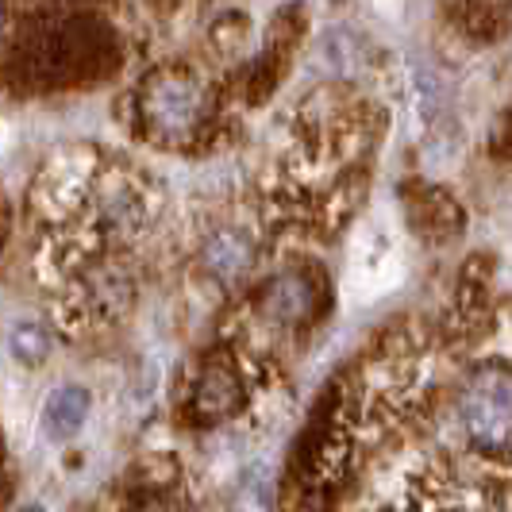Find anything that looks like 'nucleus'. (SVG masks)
Instances as JSON below:
<instances>
[{"instance_id": "obj_3", "label": "nucleus", "mask_w": 512, "mask_h": 512, "mask_svg": "<svg viewBox=\"0 0 512 512\" xmlns=\"http://www.w3.org/2000/svg\"><path fill=\"white\" fill-rule=\"evenodd\" d=\"M316 308V293L301 274H278L262 293V312L278 324H301Z\"/></svg>"}, {"instance_id": "obj_7", "label": "nucleus", "mask_w": 512, "mask_h": 512, "mask_svg": "<svg viewBox=\"0 0 512 512\" xmlns=\"http://www.w3.org/2000/svg\"><path fill=\"white\" fill-rule=\"evenodd\" d=\"M0 27H4V4H0Z\"/></svg>"}, {"instance_id": "obj_4", "label": "nucleus", "mask_w": 512, "mask_h": 512, "mask_svg": "<svg viewBox=\"0 0 512 512\" xmlns=\"http://www.w3.org/2000/svg\"><path fill=\"white\" fill-rule=\"evenodd\" d=\"M205 262L216 278H243L255 266V243L239 231H216L205 247Z\"/></svg>"}, {"instance_id": "obj_6", "label": "nucleus", "mask_w": 512, "mask_h": 512, "mask_svg": "<svg viewBox=\"0 0 512 512\" xmlns=\"http://www.w3.org/2000/svg\"><path fill=\"white\" fill-rule=\"evenodd\" d=\"M51 347H54L51 328L43 320H35V316L16 320L12 332H8V355H12V362H20V366H43V362L51 359Z\"/></svg>"}, {"instance_id": "obj_1", "label": "nucleus", "mask_w": 512, "mask_h": 512, "mask_svg": "<svg viewBox=\"0 0 512 512\" xmlns=\"http://www.w3.org/2000/svg\"><path fill=\"white\" fill-rule=\"evenodd\" d=\"M201 108H205V93L189 77H162L147 93V120L162 135H185L201 120Z\"/></svg>"}, {"instance_id": "obj_5", "label": "nucleus", "mask_w": 512, "mask_h": 512, "mask_svg": "<svg viewBox=\"0 0 512 512\" xmlns=\"http://www.w3.org/2000/svg\"><path fill=\"white\" fill-rule=\"evenodd\" d=\"M85 416H89V393L81 385H66V389H58V393L47 397V405H43V428H47V436L66 439L85 424Z\"/></svg>"}, {"instance_id": "obj_2", "label": "nucleus", "mask_w": 512, "mask_h": 512, "mask_svg": "<svg viewBox=\"0 0 512 512\" xmlns=\"http://www.w3.org/2000/svg\"><path fill=\"white\" fill-rule=\"evenodd\" d=\"M509 385L497 378V389H474L466 397V428L482 447H501L509 439Z\"/></svg>"}]
</instances>
